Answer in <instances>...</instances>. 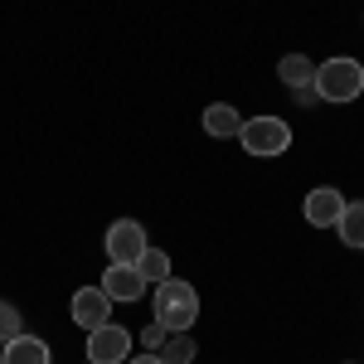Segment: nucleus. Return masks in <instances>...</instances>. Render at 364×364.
I'll use <instances>...</instances> for the list:
<instances>
[{
  "label": "nucleus",
  "mask_w": 364,
  "mask_h": 364,
  "mask_svg": "<svg viewBox=\"0 0 364 364\" xmlns=\"http://www.w3.org/2000/svg\"><path fill=\"white\" fill-rule=\"evenodd\" d=\"M238 127H243V112L233 102H209L204 107V132L209 136H238Z\"/></svg>",
  "instance_id": "10"
},
{
  "label": "nucleus",
  "mask_w": 364,
  "mask_h": 364,
  "mask_svg": "<svg viewBox=\"0 0 364 364\" xmlns=\"http://www.w3.org/2000/svg\"><path fill=\"white\" fill-rule=\"evenodd\" d=\"M136 272L146 277V287H161L166 277H175V272H170V257L161 248H146V252H141V257H136Z\"/></svg>",
  "instance_id": "14"
},
{
  "label": "nucleus",
  "mask_w": 364,
  "mask_h": 364,
  "mask_svg": "<svg viewBox=\"0 0 364 364\" xmlns=\"http://www.w3.org/2000/svg\"><path fill=\"white\" fill-rule=\"evenodd\" d=\"M161 355V364H195V340H190V331H170V340L156 350Z\"/></svg>",
  "instance_id": "13"
},
{
  "label": "nucleus",
  "mask_w": 364,
  "mask_h": 364,
  "mask_svg": "<svg viewBox=\"0 0 364 364\" xmlns=\"http://www.w3.org/2000/svg\"><path fill=\"white\" fill-rule=\"evenodd\" d=\"M112 296H107V291H102V287H78V291H73V321H78V326H83V331H97V326H107V321H112Z\"/></svg>",
  "instance_id": "6"
},
{
  "label": "nucleus",
  "mask_w": 364,
  "mask_h": 364,
  "mask_svg": "<svg viewBox=\"0 0 364 364\" xmlns=\"http://www.w3.org/2000/svg\"><path fill=\"white\" fill-rule=\"evenodd\" d=\"M0 364H54V355H49V345L39 336H20L5 340V350H0Z\"/></svg>",
  "instance_id": "9"
},
{
  "label": "nucleus",
  "mask_w": 364,
  "mask_h": 364,
  "mask_svg": "<svg viewBox=\"0 0 364 364\" xmlns=\"http://www.w3.org/2000/svg\"><path fill=\"white\" fill-rule=\"evenodd\" d=\"M156 321L166 331H195L199 321V291L195 282H180V277H166L156 287Z\"/></svg>",
  "instance_id": "2"
},
{
  "label": "nucleus",
  "mask_w": 364,
  "mask_h": 364,
  "mask_svg": "<svg viewBox=\"0 0 364 364\" xmlns=\"http://www.w3.org/2000/svg\"><path fill=\"white\" fill-rule=\"evenodd\" d=\"M87 360L92 364H127L132 360V336L107 321V326H97V331H87Z\"/></svg>",
  "instance_id": "4"
},
{
  "label": "nucleus",
  "mask_w": 364,
  "mask_h": 364,
  "mask_svg": "<svg viewBox=\"0 0 364 364\" xmlns=\"http://www.w3.org/2000/svg\"><path fill=\"white\" fill-rule=\"evenodd\" d=\"M170 340V331L166 326H161V321H151V326H146V331H141V345H146V350H151V355H156V350H161V345H166Z\"/></svg>",
  "instance_id": "16"
},
{
  "label": "nucleus",
  "mask_w": 364,
  "mask_h": 364,
  "mask_svg": "<svg viewBox=\"0 0 364 364\" xmlns=\"http://www.w3.org/2000/svg\"><path fill=\"white\" fill-rule=\"evenodd\" d=\"M301 214H306L311 228H336L340 214H345V195H340L336 185H321V190H311L301 199Z\"/></svg>",
  "instance_id": "7"
},
{
  "label": "nucleus",
  "mask_w": 364,
  "mask_h": 364,
  "mask_svg": "<svg viewBox=\"0 0 364 364\" xmlns=\"http://www.w3.org/2000/svg\"><path fill=\"white\" fill-rule=\"evenodd\" d=\"M277 78L287 87H311V78H316V63H311L306 54H287L277 63Z\"/></svg>",
  "instance_id": "12"
},
{
  "label": "nucleus",
  "mask_w": 364,
  "mask_h": 364,
  "mask_svg": "<svg viewBox=\"0 0 364 364\" xmlns=\"http://www.w3.org/2000/svg\"><path fill=\"white\" fill-rule=\"evenodd\" d=\"M127 364H161V355H151V350H146V355H132Z\"/></svg>",
  "instance_id": "18"
},
{
  "label": "nucleus",
  "mask_w": 364,
  "mask_h": 364,
  "mask_svg": "<svg viewBox=\"0 0 364 364\" xmlns=\"http://www.w3.org/2000/svg\"><path fill=\"white\" fill-rule=\"evenodd\" d=\"M336 233H340V243H345V248H360V252H364V199L345 204V214H340Z\"/></svg>",
  "instance_id": "11"
},
{
  "label": "nucleus",
  "mask_w": 364,
  "mask_h": 364,
  "mask_svg": "<svg viewBox=\"0 0 364 364\" xmlns=\"http://www.w3.org/2000/svg\"><path fill=\"white\" fill-rule=\"evenodd\" d=\"M112 301H141L146 296V277L136 272V262H107V272L97 282Z\"/></svg>",
  "instance_id": "8"
},
{
  "label": "nucleus",
  "mask_w": 364,
  "mask_h": 364,
  "mask_svg": "<svg viewBox=\"0 0 364 364\" xmlns=\"http://www.w3.org/2000/svg\"><path fill=\"white\" fill-rule=\"evenodd\" d=\"M20 331H25V316H20V306H15V301H0V345H5V340H15Z\"/></svg>",
  "instance_id": "15"
},
{
  "label": "nucleus",
  "mask_w": 364,
  "mask_h": 364,
  "mask_svg": "<svg viewBox=\"0 0 364 364\" xmlns=\"http://www.w3.org/2000/svg\"><path fill=\"white\" fill-rule=\"evenodd\" d=\"M102 248H107V262H136L151 243H146V228H141L136 219H117V224L107 228V243H102Z\"/></svg>",
  "instance_id": "5"
},
{
  "label": "nucleus",
  "mask_w": 364,
  "mask_h": 364,
  "mask_svg": "<svg viewBox=\"0 0 364 364\" xmlns=\"http://www.w3.org/2000/svg\"><path fill=\"white\" fill-rule=\"evenodd\" d=\"M291 92H296V102H301V107H321V97H316V87H291Z\"/></svg>",
  "instance_id": "17"
},
{
  "label": "nucleus",
  "mask_w": 364,
  "mask_h": 364,
  "mask_svg": "<svg viewBox=\"0 0 364 364\" xmlns=\"http://www.w3.org/2000/svg\"><path fill=\"white\" fill-rule=\"evenodd\" d=\"M311 87H316V97L321 102H355L364 92V63L360 58H326V63H316V78H311Z\"/></svg>",
  "instance_id": "1"
},
{
  "label": "nucleus",
  "mask_w": 364,
  "mask_h": 364,
  "mask_svg": "<svg viewBox=\"0 0 364 364\" xmlns=\"http://www.w3.org/2000/svg\"><path fill=\"white\" fill-rule=\"evenodd\" d=\"M87 364H92V360H87Z\"/></svg>",
  "instance_id": "19"
},
{
  "label": "nucleus",
  "mask_w": 364,
  "mask_h": 364,
  "mask_svg": "<svg viewBox=\"0 0 364 364\" xmlns=\"http://www.w3.org/2000/svg\"><path fill=\"white\" fill-rule=\"evenodd\" d=\"M238 146L248 151V156H282L287 146H291V127L282 122V117H243V127H238Z\"/></svg>",
  "instance_id": "3"
}]
</instances>
